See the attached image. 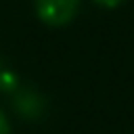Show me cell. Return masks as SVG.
I'll use <instances>...</instances> for the list:
<instances>
[{
  "instance_id": "6da1fadb",
  "label": "cell",
  "mask_w": 134,
  "mask_h": 134,
  "mask_svg": "<svg viewBox=\"0 0 134 134\" xmlns=\"http://www.w3.org/2000/svg\"><path fill=\"white\" fill-rule=\"evenodd\" d=\"M77 6H80V0H36L38 17L52 27L67 25L77 13Z\"/></svg>"
},
{
  "instance_id": "7a4b0ae2",
  "label": "cell",
  "mask_w": 134,
  "mask_h": 134,
  "mask_svg": "<svg viewBox=\"0 0 134 134\" xmlns=\"http://www.w3.org/2000/svg\"><path fill=\"white\" fill-rule=\"evenodd\" d=\"M13 105L15 109L25 117V119H36L40 117L42 109H44V100L38 92L34 90H17L15 92V98H13Z\"/></svg>"
},
{
  "instance_id": "3957f363",
  "label": "cell",
  "mask_w": 134,
  "mask_h": 134,
  "mask_svg": "<svg viewBox=\"0 0 134 134\" xmlns=\"http://www.w3.org/2000/svg\"><path fill=\"white\" fill-rule=\"evenodd\" d=\"M10 132V126H8V119H6V115L0 111V134H8Z\"/></svg>"
},
{
  "instance_id": "277c9868",
  "label": "cell",
  "mask_w": 134,
  "mask_h": 134,
  "mask_svg": "<svg viewBox=\"0 0 134 134\" xmlns=\"http://www.w3.org/2000/svg\"><path fill=\"white\" fill-rule=\"evenodd\" d=\"M96 4H100V6H105V8H113V6H117L121 0H94Z\"/></svg>"
},
{
  "instance_id": "5b68a950",
  "label": "cell",
  "mask_w": 134,
  "mask_h": 134,
  "mask_svg": "<svg viewBox=\"0 0 134 134\" xmlns=\"http://www.w3.org/2000/svg\"><path fill=\"white\" fill-rule=\"evenodd\" d=\"M2 71H4V69H2V63H0V75H2Z\"/></svg>"
}]
</instances>
